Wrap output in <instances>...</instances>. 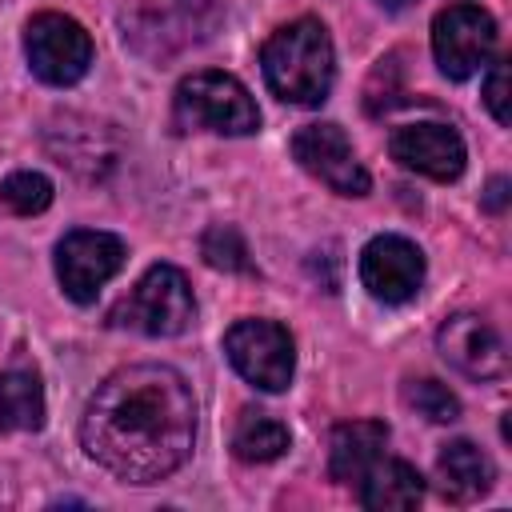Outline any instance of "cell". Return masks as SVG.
Listing matches in <instances>:
<instances>
[{
	"instance_id": "1",
	"label": "cell",
	"mask_w": 512,
	"mask_h": 512,
	"mask_svg": "<svg viewBox=\"0 0 512 512\" xmlns=\"http://www.w3.org/2000/svg\"><path fill=\"white\" fill-rule=\"evenodd\" d=\"M80 444L116 480L156 484L192 456L196 396L168 364L116 368L80 416Z\"/></svg>"
},
{
	"instance_id": "2",
	"label": "cell",
	"mask_w": 512,
	"mask_h": 512,
	"mask_svg": "<svg viewBox=\"0 0 512 512\" xmlns=\"http://www.w3.org/2000/svg\"><path fill=\"white\" fill-rule=\"evenodd\" d=\"M260 68H264V84L284 104L296 108L324 104L336 80V48L328 28L312 16L280 24L260 48Z\"/></svg>"
},
{
	"instance_id": "3",
	"label": "cell",
	"mask_w": 512,
	"mask_h": 512,
	"mask_svg": "<svg viewBox=\"0 0 512 512\" xmlns=\"http://www.w3.org/2000/svg\"><path fill=\"white\" fill-rule=\"evenodd\" d=\"M176 124L216 136H252L260 132V108L252 92L228 72H192L176 88Z\"/></svg>"
},
{
	"instance_id": "4",
	"label": "cell",
	"mask_w": 512,
	"mask_h": 512,
	"mask_svg": "<svg viewBox=\"0 0 512 512\" xmlns=\"http://www.w3.org/2000/svg\"><path fill=\"white\" fill-rule=\"evenodd\" d=\"M196 316L188 276L172 264H152L136 288L116 304L112 320L140 336H180Z\"/></svg>"
},
{
	"instance_id": "5",
	"label": "cell",
	"mask_w": 512,
	"mask_h": 512,
	"mask_svg": "<svg viewBox=\"0 0 512 512\" xmlns=\"http://www.w3.org/2000/svg\"><path fill=\"white\" fill-rule=\"evenodd\" d=\"M224 356L228 364L260 392H284L296 372V344L292 332L276 320H236L224 332Z\"/></svg>"
},
{
	"instance_id": "6",
	"label": "cell",
	"mask_w": 512,
	"mask_h": 512,
	"mask_svg": "<svg viewBox=\"0 0 512 512\" xmlns=\"http://www.w3.org/2000/svg\"><path fill=\"white\" fill-rule=\"evenodd\" d=\"M24 56L36 80L52 88H68L88 76L92 68V36L80 20L64 12H40L24 28Z\"/></svg>"
},
{
	"instance_id": "7",
	"label": "cell",
	"mask_w": 512,
	"mask_h": 512,
	"mask_svg": "<svg viewBox=\"0 0 512 512\" xmlns=\"http://www.w3.org/2000/svg\"><path fill=\"white\" fill-rule=\"evenodd\" d=\"M496 52V20L480 4H448L432 20V56L448 80L476 76Z\"/></svg>"
},
{
	"instance_id": "8",
	"label": "cell",
	"mask_w": 512,
	"mask_h": 512,
	"mask_svg": "<svg viewBox=\"0 0 512 512\" xmlns=\"http://www.w3.org/2000/svg\"><path fill=\"white\" fill-rule=\"evenodd\" d=\"M124 268V240L100 228H72L56 244V280L68 300L92 304L100 288Z\"/></svg>"
},
{
	"instance_id": "9",
	"label": "cell",
	"mask_w": 512,
	"mask_h": 512,
	"mask_svg": "<svg viewBox=\"0 0 512 512\" xmlns=\"http://www.w3.org/2000/svg\"><path fill=\"white\" fill-rule=\"evenodd\" d=\"M292 160L336 196H368L372 180L340 124H304L292 136Z\"/></svg>"
},
{
	"instance_id": "10",
	"label": "cell",
	"mask_w": 512,
	"mask_h": 512,
	"mask_svg": "<svg viewBox=\"0 0 512 512\" xmlns=\"http://www.w3.org/2000/svg\"><path fill=\"white\" fill-rule=\"evenodd\" d=\"M360 284L380 304H408L424 284V252L396 232L372 236L360 248Z\"/></svg>"
},
{
	"instance_id": "11",
	"label": "cell",
	"mask_w": 512,
	"mask_h": 512,
	"mask_svg": "<svg viewBox=\"0 0 512 512\" xmlns=\"http://www.w3.org/2000/svg\"><path fill=\"white\" fill-rule=\"evenodd\" d=\"M436 348L468 380H500L508 372V352H504L500 332L476 312L448 316L436 332Z\"/></svg>"
},
{
	"instance_id": "12",
	"label": "cell",
	"mask_w": 512,
	"mask_h": 512,
	"mask_svg": "<svg viewBox=\"0 0 512 512\" xmlns=\"http://www.w3.org/2000/svg\"><path fill=\"white\" fill-rule=\"evenodd\" d=\"M388 152L400 168L408 172H420L428 180H456L468 164V152H464V140L456 128L448 124H404L388 136Z\"/></svg>"
},
{
	"instance_id": "13",
	"label": "cell",
	"mask_w": 512,
	"mask_h": 512,
	"mask_svg": "<svg viewBox=\"0 0 512 512\" xmlns=\"http://www.w3.org/2000/svg\"><path fill=\"white\" fill-rule=\"evenodd\" d=\"M496 480V468L488 452H480L472 440H452L436 456V488L452 504H472L480 500Z\"/></svg>"
},
{
	"instance_id": "14",
	"label": "cell",
	"mask_w": 512,
	"mask_h": 512,
	"mask_svg": "<svg viewBox=\"0 0 512 512\" xmlns=\"http://www.w3.org/2000/svg\"><path fill=\"white\" fill-rule=\"evenodd\" d=\"M388 444V428L380 420H348V424H336L332 428V440H328V476L336 484H348V480H360L372 460H380Z\"/></svg>"
},
{
	"instance_id": "15",
	"label": "cell",
	"mask_w": 512,
	"mask_h": 512,
	"mask_svg": "<svg viewBox=\"0 0 512 512\" xmlns=\"http://www.w3.org/2000/svg\"><path fill=\"white\" fill-rule=\"evenodd\" d=\"M424 500V480L408 460H372L360 476V504L368 512H408Z\"/></svg>"
},
{
	"instance_id": "16",
	"label": "cell",
	"mask_w": 512,
	"mask_h": 512,
	"mask_svg": "<svg viewBox=\"0 0 512 512\" xmlns=\"http://www.w3.org/2000/svg\"><path fill=\"white\" fill-rule=\"evenodd\" d=\"M44 428V384L32 368L0 372V432H40Z\"/></svg>"
},
{
	"instance_id": "17",
	"label": "cell",
	"mask_w": 512,
	"mask_h": 512,
	"mask_svg": "<svg viewBox=\"0 0 512 512\" xmlns=\"http://www.w3.org/2000/svg\"><path fill=\"white\" fill-rule=\"evenodd\" d=\"M288 444H292L288 424H280L276 416H268L260 408H244L232 428V452L244 464H272L288 452Z\"/></svg>"
},
{
	"instance_id": "18",
	"label": "cell",
	"mask_w": 512,
	"mask_h": 512,
	"mask_svg": "<svg viewBox=\"0 0 512 512\" xmlns=\"http://www.w3.org/2000/svg\"><path fill=\"white\" fill-rule=\"evenodd\" d=\"M200 256H204V264L216 268V272H252L248 244H244V236H240L232 224H212V228L200 236Z\"/></svg>"
},
{
	"instance_id": "19",
	"label": "cell",
	"mask_w": 512,
	"mask_h": 512,
	"mask_svg": "<svg viewBox=\"0 0 512 512\" xmlns=\"http://www.w3.org/2000/svg\"><path fill=\"white\" fill-rule=\"evenodd\" d=\"M404 400H408V408H412L416 416H424V420H432V424H452V420L460 416L456 392H452L448 384L432 380V376L408 380V384H404Z\"/></svg>"
},
{
	"instance_id": "20",
	"label": "cell",
	"mask_w": 512,
	"mask_h": 512,
	"mask_svg": "<svg viewBox=\"0 0 512 512\" xmlns=\"http://www.w3.org/2000/svg\"><path fill=\"white\" fill-rule=\"evenodd\" d=\"M0 204L16 216H36L52 204V180L44 172H12L0 184Z\"/></svg>"
},
{
	"instance_id": "21",
	"label": "cell",
	"mask_w": 512,
	"mask_h": 512,
	"mask_svg": "<svg viewBox=\"0 0 512 512\" xmlns=\"http://www.w3.org/2000/svg\"><path fill=\"white\" fill-rule=\"evenodd\" d=\"M484 104H488L496 124L512 120V108H508V60H492V68L484 76Z\"/></svg>"
},
{
	"instance_id": "22",
	"label": "cell",
	"mask_w": 512,
	"mask_h": 512,
	"mask_svg": "<svg viewBox=\"0 0 512 512\" xmlns=\"http://www.w3.org/2000/svg\"><path fill=\"white\" fill-rule=\"evenodd\" d=\"M504 192H508V180H492V188H488V196H484V208H504Z\"/></svg>"
},
{
	"instance_id": "23",
	"label": "cell",
	"mask_w": 512,
	"mask_h": 512,
	"mask_svg": "<svg viewBox=\"0 0 512 512\" xmlns=\"http://www.w3.org/2000/svg\"><path fill=\"white\" fill-rule=\"evenodd\" d=\"M376 4H384V8H392V12H400V8H408L412 0H376Z\"/></svg>"
}]
</instances>
